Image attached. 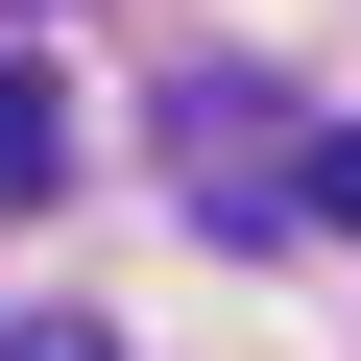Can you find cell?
Instances as JSON below:
<instances>
[{
	"mask_svg": "<svg viewBox=\"0 0 361 361\" xmlns=\"http://www.w3.org/2000/svg\"><path fill=\"white\" fill-rule=\"evenodd\" d=\"M169 169H193V217H289V193H313L265 73H169Z\"/></svg>",
	"mask_w": 361,
	"mask_h": 361,
	"instance_id": "obj_1",
	"label": "cell"
},
{
	"mask_svg": "<svg viewBox=\"0 0 361 361\" xmlns=\"http://www.w3.org/2000/svg\"><path fill=\"white\" fill-rule=\"evenodd\" d=\"M49 169H73V121H49V73H25V49H0V193H49Z\"/></svg>",
	"mask_w": 361,
	"mask_h": 361,
	"instance_id": "obj_2",
	"label": "cell"
},
{
	"mask_svg": "<svg viewBox=\"0 0 361 361\" xmlns=\"http://www.w3.org/2000/svg\"><path fill=\"white\" fill-rule=\"evenodd\" d=\"M313 193H337V217H361V145H337V169H313Z\"/></svg>",
	"mask_w": 361,
	"mask_h": 361,
	"instance_id": "obj_3",
	"label": "cell"
}]
</instances>
